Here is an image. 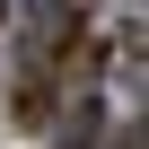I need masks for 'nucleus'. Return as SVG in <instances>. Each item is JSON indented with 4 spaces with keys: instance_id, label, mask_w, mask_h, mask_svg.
<instances>
[{
    "instance_id": "f257e3e1",
    "label": "nucleus",
    "mask_w": 149,
    "mask_h": 149,
    "mask_svg": "<svg viewBox=\"0 0 149 149\" xmlns=\"http://www.w3.org/2000/svg\"><path fill=\"white\" fill-rule=\"evenodd\" d=\"M114 149H140V132H123V140H114Z\"/></svg>"
},
{
    "instance_id": "f03ea898",
    "label": "nucleus",
    "mask_w": 149,
    "mask_h": 149,
    "mask_svg": "<svg viewBox=\"0 0 149 149\" xmlns=\"http://www.w3.org/2000/svg\"><path fill=\"white\" fill-rule=\"evenodd\" d=\"M0 18H9V0H0Z\"/></svg>"
}]
</instances>
